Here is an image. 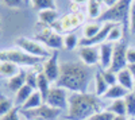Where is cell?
Instances as JSON below:
<instances>
[{
  "mask_svg": "<svg viewBox=\"0 0 135 120\" xmlns=\"http://www.w3.org/2000/svg\"><path fill=\"white\" fill-rule=\"evenodd\" d=\"M127 62L135 63V49L134 47H128V50H127Z\"/></svg>",
  "mask_w": 135,
  "mask_h": 120,
  "instance_id": "8d00e7d4",
  "label": "cell"
},
{
  "mask_svg": "<svg viewBox=\"0 0 135 120\" xmlns=\"http://www.w3.org/2000/svg\"><path fill=\"white\" fill-rule=\"evenodd\" d=\"M126 103V109H127V116L128 117H135V93L130 92L124 97Z\"/></svg>",
  "mask_w": 135,
  "mask_h": 120,
  "instance_id": "484cf974",
  "label": "cell"
},
{
  "mask_svg": "<svg viewBox=\"0 0 135 120\" xmlns=\"http://www.w3.org/2000/svg\"><path fill=\"white\" fill-rule=\"evenodd\" d=\"M0 34H2V31H0Z\"/></svg>",
  "mask_w": 135,
  "mask_h": 120,
  "instance_id": "bcb514c9",
  "label": "cell"
},
{
  "mask_svg": "<svg viewBox=\"0 0 135 120\" xmlns=\"http://www.w3.org/2000/svg\"><path fill=\"white\" fill-rule=\"evenodd\" d=\"M35 38L39 39V41H42L45 45L51 47V49L57 50V49L64 47V39H62V37L60 34H57V32H53V31L46 30V31L41 32V34H37Z\"/></svg>",
  "mask_w": 135,
  "mask_h": 120,
  "instance_id": "7c38bea8",
  "label": "cell"
},
{
  "mask_svg": "<svg viewBox=\"0 0 135 120\" xmlns=\"http://www.w3.org/2000/svg\"><path fill=\"white\" fill-rule=\"evenodd\" d=\"M31 120H43V119H41V117H35V119H31Z\"/></svg>",
  "mask_w": 135,
  "mask_h": 120,
  "instance_id": "b9f144b4",
  "label": "cell"
},
{
  "mask_svg": "<svg viewBox=\"0 0 135 120\" xmlns=\"http://www.w3.org/2000/svg\"><path fill=\"white\" fill-rule=\"evenodd\" d=\"M103 2L108 6V8H111V7H114V6L119 2V0H103Z\"/></svg>",
  "mask_w": 135,
  "mask_h": 120,
  "instance_id": "74e56055",
  "label": "cell"
},
{
  "mask_svg": "<svg viewBox=\"0 0 135 120\" xmlns=\"http://www.w3.org/2000/svg\"><path fill=\"white\" fill-rule=\"evenodd\" d=\"M43 74L49 78L50 82H55L60 77V65H58V51L55 50L51 57L45 62L43 69H42Z\"/></svg>",
  "mask_w": 135,
  "mask_h": 120,
  "instance_id": "9c48e42d",
  "label": "cell"
},
{
  "mask_svg": "<svg viewBox=\"0 0 135 120\" xmlns=\"http://www.w3.org/2000/svg\"><path fill=\"white\" fill-rule=\"evenodd\" d=\"M112 120H128V116H115Z\"/></svg>",
  "mask_w": 135,
  "mask_h": 120,
  "instance_id": "ab89813d",
  "label": "cell"
},
{
  "mask_svg": "<svg viewBox=\"0 0 135 120\" xmlns=\"http://www.w3.org/2000/svg\"><path fill=\"white\" fill-rule=\"evenodd\" d=\"M19 115H20V108L15 105L7 115H4V116L0 117V120H20Z\"/></svg>",
  "mask_w": 135,
  "mask_h": 120,
  "instance_id": "d6a6232c",
  "label": "cell"
},
{
  "mask_svg": "<svg viewBox=\"0 0 135 120\" xmlns=\"http://www.w3.org/2000/svg\"><path fill=\"white\" fill-rule=\"evenodd\" d=\"M74 3H77V4H81V3H85V2H88V0H73Z\"/></svg>",
  "mask_w": 135,
  "mask_h": 120,
  "instance_id": "60d3db41",
  "label": "cell"
},
{
  "mask_svg": "<svg viewBox=\"0 0 135 120\" xmlns=\"http://www.w3.org/2000/svg\"><path fill=\"white\" fill-rule=\"evenodd\" d=\"M108 88H109V85L104 80L103 74H101V70L97 72L95 74V94L97 97H103L105 94V92L108 91Z\"/></svg>",
  "mask_w": 135,
  "mask_h": 120,
  "instance_id": "ffe728a7",
  "label": "cell"
},
{
  "mask_svg": "<svg viewBox=\"0 0 135 120\" xmlns=\"http://www.w3.org/2000/svg\"><path fill=\"white\" fill-rule=\"evenodd\" d=\"M107 41H108L109 43H111V42H115V43H116V42L122 41V30H120V27H119L118 24H115V27L111 30Z\"/></svg>",
  "mask_w": 135,
  "mask_h": 120,
  "instance_id": "1f68e13d",
  "label": "cell"
},
{
  "mask_svg": "<svg viewBox=\"0 0 135 120\" xmlns=\"http://www.w3.org/2000/svg\"><path fill=\"white\" fill-rule=\"evenodd\" d=\"M127 68H128V70L131 72L132 77H134V80H135V63H128V65H127Z\"/></svg>",
  "mask_w": 135,
  "mask_h": 120,
  "instance_id": "f35d334b",
  "label": "cell"
},
{
  "mask_svg": "<svg viewBox=\"0 0 135 120\" xmlns=\"http://www.w3.org/2000/svg\"><path fill=\"white\" fill-rule=\"evenodd\" d=\"M114 117H115V115L112 112H109L108 109H103V111L96 112L89 120H112Z\"/></svg>",
  "mask_w": 135,
  "mask_h": 120,
  "instance_id": "4dcf8cb0",
  "label": "cell"
},
{
  "mask_svg": "<svg viewBox=\"0 0 135 120\" xmlns=\"http://www.w3.org/2000/svg\"><path fill=\"white\" fill-rule=\"evenodd\" d=\"M51 82L49 81V78L46 77V76L43 74V72H39L37 74V91L42 94L43 97V100H46V97H47V93L51 88Z\"/></svg>",
  "mask_w": 135,
  "mask_h": 120,
  "instance_id": "e0dca14e",
  "label": "cell"
},
{
  "mask_svg": "<svg viewBox=\"0 0 135 120\" xmlns=\"http://www.w3.org/2000/svg\"><path fill=\"white\" fill-rule=\"evenodd\" d=\"M128 93H130V91H127L126 88H123V86L119 85V84H115V85H112V86L108 88V91L103 96V99L114 101V100H119V99H124Z\"/></svg>",
  "mask_w": 135,
  "mask_h": 120,
  "instance_id": "5bb4252c",
  "label": "cell"
},
{
  "mask_svg": "<svg viewBox=\"0 0 135 120\" xmlns=\"http://www.w3.org/2000/svg\"><path fill=\"white\" fill-rule=\"evenodd\" d=\"M128 120H135V117H128Z\"/></svg>",
  "mask_w": 135,
  "mask_h": 120,
  "instance_id": "7bdbcfd3",
  "label": "cell"
},
{
  "mask_svg": "<svg viewBox=\"0 0 135 120\" xmlns=\"http://www.w3.org/2000/svg\"><path fill=\"white\" fill-rule=\"evenodd\" d=\"M34 91H35V89H34V88H31V86L30 85H23V86H22V88L15 93V105L16 107H22V105H23L26 101H27V99H28V97L32 94V92Z\"/></svg>",
  "mask_w": 135,
  "mask_h": 120,
  "instance_id": "d6986e66",
  "label": "cell"
},
{
  "mask_svg": "<svg viewBox=\"0 0 135 120\" xmlns=\"http://www.w3.org/2000/svg\"><path fill=\"white\" fill-rule=\"evenodd\" d=\"M101 30L100 23H92V24H86L84 28V38L89 39V38H93L97 32Z\"/></svg>",
  "mask_w": 135,
  "mask_h": 120,
  "instance_id": "83f0119b",
  "label": "cell"
},
{
  "mask_svg": "<svg viewBox=\"0 0 135 120\" xmlns=\"http://www.w3.org/2000/svg\"><path fill=\"white\" fill-rule=\"evenodd\" d=\"M69 96L66 93V89L64 88H58V86H51L47 97L45 100V104H47L53 108H57L61 111H66L68 109V104H69Z\"/></svg>",
  "mask_w": 135,
  "mask_h": 120,
  "instance_id": "52a82bcc",
  "label": "cell"
},
{
  "mask_svg": "<svg viewBox=\"0 0 135 120\" xmlns=\"http://www.w3.org/2000/svg\"><path fill=\"white\" fill-rule=\"evenodd\" d=\"M15 43L20 47L22 51H25L27 54L32 57H38V58H46V57H51L49 50L42 46L39 42L37 41H32V39H27L25 37H19L15 39Z\"/></svg>",
  "mask_w": 135,
  "mask_h": 120,
  "instance_id": "8992f818",
  "label": "cell"
},
{
  "mask_svg": "<svg viewBox=\"0 0 135 120\" xmlns=\"http://www.w3.org/2000/svg\"><path fill=\"white\" fill-rule=\"evenodd\" d=\"M45 104V100H43V97L42 94L38 92V91H34L32 94L27 99V101L20 107V109L22 111H30V109H35V108L41 107Z\"/></svg>",
  "mask_w": 135,
  "mask_h": 120,
  "instance_id": "2e32d148",
  "label": "cell"
},
{
  "mask_svg": "<svg viewBox=\"0 0 135 120\" xmlns=\"http://www.w3.org/2000/svg\"><path fill=\"white\" fill-rule=\"evenodd\" d=\"M134 3V0H119V2L114 6L108 8L105 12H103L99 18H97V22L101 23H122L124 27L130 26V11H131V6Z\"/></svg>",
  "mask_w": 135,
  "mask_h": 120,
  "instance_id": "3957f363",
  "label": "cell"
},
{
  "mask_svg": "<svg viewBox=\"0 0 135 120\" xmlns=\"http://www.w3.org/2000/svg\"><path fill=\"white\" fill-rule=\"evenodd\" d=\"M68 101L66 120H89L96 112L103 111V101L92 93H72Z\"/></svg>",
  "mask_w": 135,
  "mask_h": 120,
  "instance_id": "7a4b0ae2",
  "label": "cell"
},
{
  "mask_svg": "<svg viewBox=\"0 0 135 120\" xmlns=\"http://www.w3.org/2000/svg\"><path fill=\"white\" fill-rule=\"evenodd\" d=\"M77 42H78V39L74 34H68L64 38V47L66 50H73L77 46Z\"/></svg>",
  "mask_w": 135,
  "mask_h": 120,
  "instance_id": "f546056e",
  "label": "cell"
},
{
  "mask_svg": "<svg viewBox=\"0 0 135 120\" xmlns=\"http://www.w3.org/2000/svg\"><path fill=\"white\" fill-rule=\"evenodd\" d=\"M32 3V7L37 11H45V9H55V2L54 0H30Z\"/></svg>",
  "mask_w": 135,
  "mask_h": 120,
  "instance_id": "d4e9b609",
  "label": "cell"
},
{
  "mask_svg": "<svg viewBox=\"0 0 135 120\" xmlns=\"http://www.w3.org/2000/svg\"><path fill=\"white\" fill-rule=\"evenodd\" d=\"M130 31L132 34H135V2L132 3L130 11Z\"/></svg>",
  "mask_w": 135,
  "mask_h": 120,
  "instance_id": "d590c367",
  "label": "cell"
},
{
  "mask_svg": "<svg viewBox=\"0 0 135 120\" xmlns=\"http://www.w3.org/2000/svg\"><path fill=\"white\" fill-rule=\"evenodd\" d=\"M88 14L93 19H97L101 15V12H100V3L97 2V0H89V3H88Z\"/></svg>",
  "mask_w": 135,
  "mask_h": 120,
  "instance_id": "4316f807",
  "label": "cell"
},
{
  "mask_svg": "<svg viewBox=\"0 0 135 120\" xmlns=\"http://www.w3.org/2000/svg\"><path fill=\"white\" fill-rule=\"evenodd\" d=\"M61 109H57V108H53L47 104H43L35 109H30V111H22L20 109V115L27 117L28 120L35 119V117H41L43 120H57V117L61 115Z\"/></svg>",
  "mask_w": 135,
  "mask_h": 120,
  "instance_id": "ba28073f",
  "label": "cell"
},
{
  "mask_svg": "<svg viewBox=\"0 0 135 120\" xmlns=\"http://www.w3.org/2000/svg\"><path fill=\"white\" fill-rule=\"evenodd\" d=\"M39 72H30V73H27V76H26V84L27 85H30L31 88H34L37 91V74H38Z\"/></svg>",
  "mask_w": 135,
  "mask_h": 120,
  "instance_id": "836d02e7",
  "label": "cell"
},
{
  "mask_svg": "<svg viewBox=\"0 0 135 120\" xmlns=\"http://www.w3.org/2000/svg\"><path fill=\"white\" fill-rule=\"evenodd\" d=\"M100 53V66L103 68V70L111 68V62H112V53H114V45L109 42L107 43H101L99 47Z\"/></svg>",
  "mask_w": 135,
  "mask_h": 120,
  "instance_id": "4fadbf2b",
  "label": "cell"
},
{
  "mask_svg": "<svg viewBox=\"0 0 135 120\" xmlns=\"http://www.w3.org/2000/svg\"><path fill=\"white\" fill-rule=\"evenodd\" d=\"M132 92H134V93H135V85H134V89H132Z\"/></svg>",
  "mask_w": 135,
  "mask_h": 120,
  "instance_id": "ee69618b",
  "label": "cell"
},
{
  "mask_svg": "<svg viewBox=\"0 0 135 120\" xmlns=\"http://www.w3.org/2000/svg\"><path fill=\"white\" fill-rule=\"evenodd\" d=\"M101 74H103L104 80L107 81V84H108L109 86H112V85L118 84V76H116V73H114L112 70H109V69L101 70Z\"/></svg>",
  "mask_w": 135,
  "mask_h": 120,
  "instance_id": "f1b7e54d",
  "label": "cell"
},
{
  "mask_svg": "<svg viewBox=\"0 0 135 120\" xmlns=\"http://www.w3.org/2000/svg\"><path fill=\"white\" fill-rule=\"evenodd\" d=\"M127 50H128V42H127V39H122V41L115 43L109 70H112L114 73H118L122 69L127 68V65H128V62H127Z\"/></svg>",
  "mask_w": 135,
  "mask_h": 120,
  "instance_id": "5b68a950",
  "label": "cell"
},
{
  "mask_svg": "<svg viewBox=\"0 0 135 120\" xmlns=\"http://www.w3.org/2000/svg\"><path fill=\"white\" fill-rule=\"evenodd\" d=\"M20 72L16 63L12 62H0V76L7 78H12L14 76H16Z\"/></svg>",
  "mask_w": 135,
  "mask_h": 120,
  "instance_id": "44dd1931",
  "label": "cell"
},
{
  "mask_svg": "<svg viewBox=\"0 0 135 120\" xmlns=\"http://www.w3.org/2000/svg\"><path fill=\"white\" fill-rule=\"evenodd\" d=\"M116 76H118V84L119 85H122L123 88H126L127 91H130V92H132V89H134V77H132V74H131V72L128 70V68H124V69H122L120 72H118L116 73Z\"/></svg>",
  "mask_w": 135,
  "mask_h": 120,
  "instance_id": "9a60e30c",
  "label": "cell"
},
{
  "mask_svg": "<svg viewBox=\"0 0 135 120\" xmlns=\"http://www.w3.org/2000/svg\"><path fill=\"white\" fill-rule=\"evenodd\" d=\"M93 77V70L83 62H62L60 77L54 86L70 91L72 93H88L86 89Z\"/></svg>",
  "mask_w": 135,
  "mask_h": 120,
  "instance_id": "6da1fadb",
  "label": "cell"
},
{
  "mask_svg": "<svg viewBox=\"0 0 135 120\" xmlns=\"http://www.w3.org/2000/svg\"><path fill=\"white\" fill-rule=\"evenodd\" d=\"M14 107H15V103H14L12 100L8 99L7 96H4V94L0 93V117L4 116V115H7Z\"/></svg>",
  "mask_w": 135,
  "mask_h": 120,
  "instance_id": "cb8c5ba5",
  "label": "cell"
},
{
  "mask_svg": "<svg viewBox=\"0 0 135 120\" xmlns=\"http://www.w3.org/2000/svg\"><path fill=\"white\" fill-rule=\"evenodd\" d=\"M25 3H27V0H25Z\"/></svg>",
  "mask_w": 135,
  "mask_h": 120,
  "instance_id": "f6af8a7d",
  "label": "cell"
},
{
  "mask_svg": "<svg viewBox=\"0 0 135 120\" xmlns=\"http://www.w3.org/2000/svg\"><path fill=\"white\" fill-rule=\"evenodd\" d=\"M3 4H6L7 7L9 8H20L22 6H23L25 0H0Z\"/></svg>",
  "mask_w": 135,
  "mask_h": 120,
  "instance_id": "e575fe53",
  "label": "cell"
},
{
  "mask_svg": "<svg viewBox=\"0 0 135 120\" xmlns=\"http://www.w3.org/2000/svg\"><path fill=\"white\" fill-rule=\"evenodd\" d=\"M0 23H2V22H0Z\"/></svg>",
  "mask_w": 135,
  "mask_h": 120,
  "instance_id": "7dc6e473",
  "label": "cell"
},
{
  "mask_svg": "<svg viewBox=\"0 0 135 120\" xmlns=\"http://www.w3.org/2000/svg\"><path fill=\"white\" fill-rule=\"evenodd\" d=\"M26 76H27V73L25 70H20L16 76H14L12 78H9L8 80V89L11 92L16 93L22 86L26 85Z\"/></svg>",
  "mask_w": 135,
  "mask_h": 120,
  "instance_id": "ac0fdd59",
  "label": "cell"
},
{
  "mask_svg": "<svg viewBox=\"0 0 135 120\" xmlns=\"http://www.w3.org/2000/svg\"><path fill=\"white\" fill-rule=\"evenodd\" d=\"M78 56L83 63H85L86 66H93L97 62H100V53L99 49L93 46H83L78 50Z\"/></svg>",
  "mask_w": 135,
  "mask_h": 120,
  "instance_id": "8fae6325",
  "label": "cell"
},
{
  "mask_svg": "<svg viewBox=\"0 0 135 120\" xmlns=\"http://www.w3.org/2000/svg\"><path fill=\"white\" fill-rule=\"evenodd\" d=\"M107 109L109 112H112L115 116H127V109H126V103L124 99H119V100H114Z\"/></svg>",
  "mask_w": 135,
  "mask_h": 120,
  "instance_id": "7402d4cb",
  "label": "cell"
},
{
  "mask_svg": "<svg viewBox=\"0 0 135 120\" xmlns=\"http://www.w3.org/2000/svg\"><path fill=\"white\" fill-rule=\"evenodd\" d=\"M43 58L32 57L22 50H6L0 51V62H12L16 65H27V66H37Z\"/></svg>",
  "mask_w": 135,
  "mask_h": 120,
  "instance_id": "277c9868",
  "label": "cell"
},
{
  "mask_svg": "<svg viewBox=\"0 0 135 120\" xmlns=\"http://www.w3.org/2000/svg\"><path fill=\"white\" fill-rule=\"evenodd\" d=\"M58 18V14L55 9H45L39 12V20L43 24H53Z\"/></svg>",
  "mask_w": 135,
  "mask_h": 120,
  "instance_id": "603a6c76",
  "label": "cell"
},
{
  "mask_svg": "<svg viewBox=\"0 0 135 120\" xmlns=\"http://www.w3.org/2000/svg\"><path fill=\"white\" fill-rule=\"evenodd\" d=\"M115 27V23H111V22H108V23H104L103 27H101V30L97 32V34L93 37V38H83L80 41V46H95V45H101V43H104V41H107L108 35L111 30Z\"/></svg>",
  "mask_w": 135,
  "mask_h": 120,
  "instance_id": "30bf717a",
  "label": "cell"
}]
</instances>
